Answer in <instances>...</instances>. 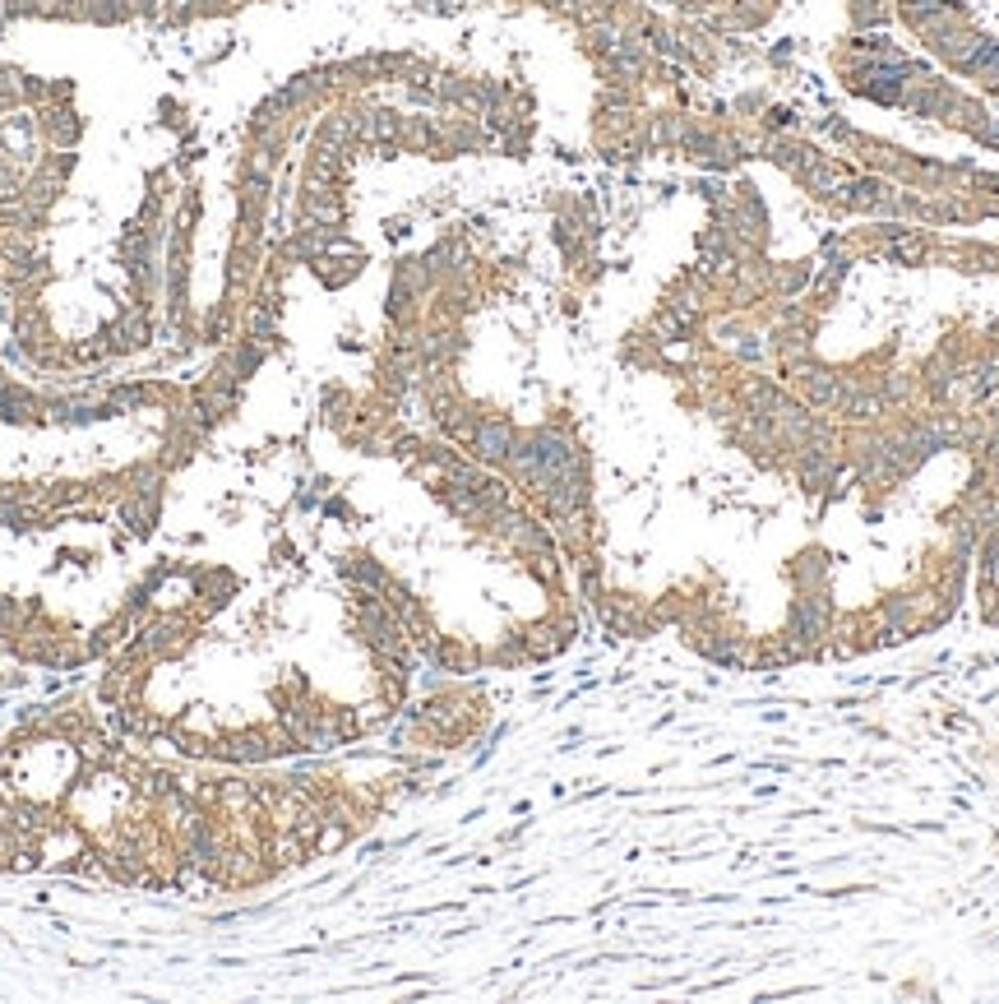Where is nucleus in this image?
Wrapping results in <instances>:
<instances>
[{
	"label": "nucleus",
	"mask_w": 999,
	"mask_h": 1004,
	"mask_svg": "<svg viewBox=\"0 0 999 1004\" xmlns=\"http://www.w3.org/2000/svg\"><path fill=\"white\" fill-rule=\"evenodd\" d=\"M47 135L56 139V144H74V139H79V121H74L70 112H51L47 116Z\"/></svg>",
	"instance_id": "2"
},
{
	"label": "nucleus",
	"mask_w": 999,
	"mask_h": 1004,
	"mask_svg": "<svg viewBox=\"0 0 999 1004\" xmlns=\"http://www.w3.org/2000/svg\"><path fill=\"white\" fill-rule=\"evenodd\" d=\"M185 639H181V625L176 620H153L148 630H139V653L148 657V662H158V657H172L181 653Z\"/></svg>",
	"instance_id": "1"
}]
</instances>
